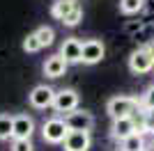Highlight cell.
<instances>
[{"label":"cell","instance_id":"6da1fadb","mask_svg":"<svg viewBox=\"0 0 154 151\" xmlns=\"http://www.w3.org/2000/svg\"><path fill=\"white\" fill-rule=\"evenodd\" d=\"M106 112L110 119H124V117H136V112H140V99L134 96H113L106 103Z\"/></svg>","mask_w":154,"mask_h":151},{"label":"cell","instance_id":"7a4b0ae2","mask_svg":"<svg viewBox=\"0 0 154 151\" xmlns=\"http://www.w3.org/2000/svg\"><path fill=\"white\" fill-rule=\"evenodd\" d=\"M67 135H69V128H67L62 117H51L42 124V138L48 144H62Z\"/></svg>","mask_w":154,"mask_h":151},{"label":"cell","instance_id":"3957f363","mask_svg":"<svg viewBox=\"0 0 154 151\" xmlns=\"http://www.w3.org/2000/svg\"><path fill=\"white\" fill-rule=\"evenodd\" d=\"M154 69V55L149 46H140V48H136L129 57V71L134 76H143V73H149Z\"/></svg>","mask_w":154,"mask_h":151},{"label":"cell","instance_id":"277c9868","mask_svg":"<svg viewBox=\"0 0 154 151\" xmlns=\"http://www.w3.org/2000/svg\"><path fill=\"white\" fill-rule=\"evenodd\" d=\"M28 101L35 110H46V108H53V101H55V89L48 87V85H37V87L30 89Z\"/></svg>","mask_w":154,"mask_h":151},{"label":"cell","instance_id":"5b68a950","mask_svg":"<svg viewBox=\"0 0 154 151\" xmlns=\"http://www.w3.org/2000/svg\"><path fill=\"white\" fill-rule=\"evenodd\" d=\"M64 124L69 131H83L90 133L92 126H94V114L90 110H74V112L64 114Z\"/></svg>","mask_w":154,"mask_h":151},{"label":"cell","instance_id":"8992f818","mask_svg":"<svg viewBox=\"0 0 154 151\" xmlns=\"http://www.w3.org/2000/svg\"><path fill=\"white\" fill-rule=\"evenodd\" d=\"M53 110L60 114H69L78 110V92L76 89H58L55 101H53Z\"/></svg>","mask_w":154,"mask_h":151},{"label":"cell","instance_id":"52a82bcc","mask_svg":"<svg viewBox=\"0 0 154 151\" xmlns=\"http://www.w3.org/2000/svg\"><path fill=\"white\" fill-rule=\"evenodd\" d=\"M138 133V126H136V119L134 117H124V119H113L110 124V138L117 140V142H122V140L131 138Z\"/></svg>","mask_w":154,"mask_h":151},{"label":"cell","instance_id":"ba28073f","mask_svg":"<svg viewBox=\"0 0 154 151\" xmlns=\"http://www.w3.org/2000/svg\"><path fill=\"white\" fill-rule=\"evenodd\" d=\"M106 55V46L99 39H85L83 41V64H99Z\"/></svg>","mask_w":154,"mask_h":151},{"label":"cell","instance_id":"9c48e42d","mask_svg":"<svg viewBox=\"0 0 154 151\" xmlns=\"http://www.w3.org/2000/svg\"><path fill=\"white\" fill-rule=\"evenodd\" d=\"M90 147H92V138L90 133L83 131H69V135L62 142L64 151H90Z\"/></svg>","mask_w":154,"mask_h":151},{"label":"cell","instance_id":"30bf717a","mask_svg":"<svg viewBox=\"0 0 154 151\" xmlns=\"http://www.w3.org/2000/svg\"><path fill=\"white\" fill-rule=\"evenodd\" d=\"M60 55L67 60V64H81V60H83V41H78L76 37H67L60 46Z\"/></svg>","mask_w":154,"mask_h":151},{"label":"cell","instance_id":"8fae6325","mask_svg":"<svg viewBox=\"0 0 154 151\" xmlns=\"http://www.w3.org/2000/svg\"><path fill=\"white\" fill-rule=\"evenodd\" d=\"M35 133V119L30 114H14V138L12 140H30Z\"/></svg>","mask_w":154,"mask_h":151},{"label":"cell","instance_id":"7c38bea8","mask_svg":"<svg viewBox=\"0 0 154 151\" xmlns=\"http://www.w3.org/2000/svg\"><path fill=\"white\" fill-rule=\"evenodd\" d=\"M67 60H64L60 53H55V55L46 57L44 62V76L46 78H60V76H64V71H67Z\"/></svg>","mask_w":154,"mask_h":151},{"label":"cell","instance_id":"4fadbf2b","mask_svg":"<svg viewBox=\"0 0 154 151\" xmlns=\"http://www.w3.org/2000/svg\"><path fill=\"white\" fill-rule=\"evenodd\" d=\"M76 7H78L76 0H55L53 7H51V16H53V19H58L60 23H62V21L67 19L74 9H76Z\"/></svg>","mask_w":154,"mask_h":151},{"label":"cell","instance_id":"5bb4252c","mask_svg":"<svg viewBox=\"0 0 154 151\" xmlns=\"http://www.w3.org/2000/svg\"><path fill=\"white\" fill-rule=\"evenodd\" d=\"M145 147H147V142H145V138L140 133H136V135L120 142V151H145Z\"/></svg>","mask_w":154,"mask_h":151},{"label":"cell","instance_id":"9a60e30c","mask_svg":"<svg viewBox=\"0 0 154 151\" xmlns=\"http://www.w3.org/2000/svg\"><path fill=\"white\" fill-rule=\"evenodd\" d=\"M14 138V114H0V142Z\"/></svg>","mask_w":154,"mask_h":151},{"label":"cell","instance_id":"2e32d148","mask_svg":"<svg viewBox=\"0 0 154 151\" xmlns=\"http://www.w3.org/2000/svg\"><path fill=\"white\" fill-rule=\"evenodd\" d=\"M35 34H37V39L42 41V46H51L53 39H55V30H53L51 25H42V28H37Z\"/></svg>","mask_w":154,"mask_h":151},{"label":"cell","instance_id":"e0dca14e","mask_svg":"<svg viewBox=\"0 0 154 151\" xmlns=\"http://www.w3.org/2000/svg\"><path fill=\"white\" fill-rule=\"evenodd\" d=\"M145 7V0H120V12L122 14H138Z\"/></svg>","mask_w":154,"mask_h":151},{"label":"cell","instance_id":"ac0fdd59","mask_svg":"<svg viewBox=\"0 0 154 151\" xmlns=\"http://www.w3.org/2000/svg\"><path fill=\"white\" fill-rule=\"evenodd\" d=\"M44 46H42V41L37 39V34L35 32H30L26 39H23V50L26 53H37V50H42Z\"/></svg>","mask_w":154,"mask_h":151},{"label":"cell","instance_id":"d6986e66","mask_svg":"<svg viewBox=\"0 0 154 151\" xmlns=\"http://www.w3.org/2000/svg\"><path fill=\"white\" fill-rule=\"evenodd\" d=\"M81 21H83V9H81V5H78L76 9H74V12H71L69 16L62 21V25H67V28H76Z\"/></svg>","mask_w":154,"mask_h":151},{"label":"cell","instance_id":"ffe728a7","mask_svg":"<svg viewBox=\"0 0 154 151\" xmlns=\"http://www.w3.org/2000/svg\"><path fill=\"white\" fill-rule=\"evenodd\" d=\"M140 110H154V85H149L147 92L140 99Z\"/></svg>","mask_w":154,"mask_h":151},{"label":"cell","instance_id":"44dd1931","mask_svg":"<svg viewBox=\"0 0 154 151\" xmlns=\"http://www.w3.org/2000/svg\"><path fill=\"white\" fill-rule=\"evenodd\" d=\"M12 151H35L30 140H12Z\"/></svg>","mask_w":154,"mask_h":151},{"label":"cell","instance_id":"7402d4cb","mask_svg":"<svg viewBox=\"0 0 154 151\" xmlns=\"http://www.w3.org/2000/svg\"><path fill=\"white\" fill-rule=\"evenodd\" d=\"M145 112V126H147V133L154 135V110H143Z\"/></svg>","mask_w":154,"mask_h":151},{"label":"cell","instance_id":"603a6c76","mask_svg":"<svg viewBox=\"0 0 154 151\" xmlns=\"http://www.w3.org/2000/svg\"><path fill=\"white\" fill-rule=\"evenodd\" d=\"M145 151H154V142H149V144L145 147Z\"/></svg>","mask_w":154,"mask_h":151},{"label":"cell","instance_id":"cb8c5ba5","mask_svg":"<svg viewBox=\"0 0 154 151\" xmlns=\"http://www.w3.org/2000/svg\"><path fill=\"white\" fill-rule=\"evenodd\" d=\"M147 46H149V50H152V55H154V41H149Z\"/></svg>","mask_w":154,"mask_h":151}]
</instances>
